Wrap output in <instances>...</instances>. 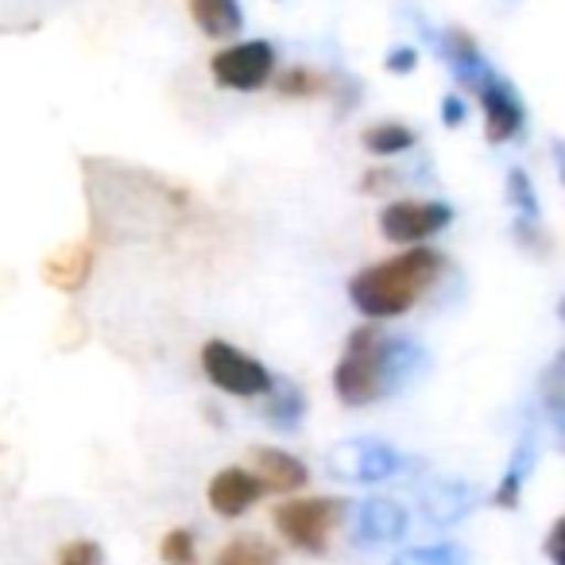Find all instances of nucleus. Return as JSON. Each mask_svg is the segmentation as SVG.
<instances>
[{
  "label": "nucleus",
  "mask_w": 565,
  "mask_h": 565,
  "mask_svg": "<svg viewBox=\"0 0 565 565\" xmlns=\"http://www.w3.org/2000/svg\"><path fill=\"white\" fill-rule=\"evenodd\" d=\"M441 120H446L449 128H457L465 120V105H461V97H441Z\"/></svg>",
  "instance_id": "obj_24"
},
{
  "label": "nucleus",
  "mask_w": 565,
  "mask_h": 565,
  "mask_svg": "<svg viewBox=\"0 0 565 565\" xmlns=\"http://www.w3.org/2000/svg\"><path fill=\"white\" fill-rule=\"evenodd\" d=\"M326 86H330V78H326L322 71H315V66H291V71L279 78L282 97H318Z\"/></svg>",
  "instance_id": "obj_18"
},
{
  "label": "nucleus",
  "mask_w": 565,
  "mask_h": 565,
  "mask_svg": "<svg viewBox=\"0 0 565 565\" xmlns=\"http://www.w3.org/2000/svg\"><path fill=\"white\" fill-rule=\"evenodd\" d=\"M58 565H102V546L89 539H74L58 550Z\"/></svg>",
  "instance_id": "obj_22"
},
{
  "label": "nucleus",
  "mask_w": 565,
  "mask_h": 565,
  "mask_svg": "<svg viewBox=\"0 0 565 565\" xmlns=\"http://www.w3.org/2000/svg\"><path fill=\"white\" fill-rule=\"evenodd\" d=\"M345 515L349 500L341 495H307V500H287L275 508V531L302 554H322Z\"/></svg>",
  "instance_id": "obj_3"
},
{
  "label": "nucleus",
  "mask_w": 565,
  "mask_h": 565,
  "mask_svg": "<svg viewBox=\"0 0 565 565\" xmlns=\"http://www.w3.org/2000/svg\"><path fill=\"white\" fill-rule=\"evenodd\" d=\"M159 557H163L167 565H198L194 531H186V526H174V531L159 542Z\"/></svg>",
  "instance_id": "obj_19"
},
{
  "label": "nucleus",
  "mask_w": 565,
  "mask_h": 565,
  "mask_svg": "<svg viewBox=\"0 0 565 565\" xmlns=\"http://www.w3.org/2000/svg\"><path fill=\"white\" fill-rule=\"evenodd\" d=\"M267 418H271L279 430H295V426H299V418H302V395L295 392V387L279 392L271 407H267Z\"/></svg>",
  "instance_id": "obj_21"
},
{
  "label": "nucleus",
  "mask_w": 565,
  "mask_h": 565,
  "mask_svg": "<svg viewBox=\"0 0 565 565\" xmlns=\"http://www.w3.org/2000/svg\"><path fill=\"white\" fill-rule=\"evenodd\" d=\"M418 503H423V515L430 526H454L472 511V488L465 480L441 477L423 488V500Z\"/></svg>",
  "instance_id": "obj_11"
},
{
  "label": "nucleus",
  "mask_w": 565,
  "mask_h": 565,
  "mask_svg": "<svg viewBox=\"0 0 565 565\" xmlns=\"http://www.w3.org/2000/svg\"><path fill=\"white\" fill-rule=\"evenodd\" d=\"M94 271V248L89 244H66L55 256L43 259V279L58 291H78Z\"/></svg>",
  "instance_id": "obj_13"
},
{
  "label": "nucleus",
  "mask_w": 565,
  "mask_h": 565,
  "mask_svg": "<svg viewBox=\"0 0 565 565\" xmlns=\"http://www.w3.org/2000/svg\"><path fill=\"white\" fill-rule=\"evenodd\" d=\"M454 221V210L446 202H418V198H403L392 202L380 213V228L392 244H423L426 236L441 233Z\"/></svg>",
  "instance_id": "obj_7"
},
{
  "label": "nucleus",
  "mask_w": 565,
  "mask_h": 565,
  "mask_svg": "<svg viewBox=\"0 0 565 565\" xmlns=\"http://www.w3.org/2000/svg\"><path fill=\"white\" fill-rule=\"evenodd\" d=\"M210 66H213V82L221 89L256 94L275 74V47L267 40H244L236 47H225L221 55H213Z\"/></svg>",
  "instance_id": "obj_6"
},
{
  "label": "nucleus",
  "mask_w": 565,
  "mask_h": 565,
  "mask_svg": "<svg viewBox=\"0 0 565 565\" xmlns=\"http://www.w3.org/2000/svg\"><path fill=\"white\" fill-rule=\"evenodd\" d=\"M461 86L472 89V97H477L480 109H484V136L488 140L492 143L515 140L519 128H523V120H526V113H523L519 94L511 89V82L500 78V74L492 71V63H484L477 74H469Z\"/></svg>",
  "instance_id": "obj_5"
},
{
  "label": "nucleus",
  "mask_w": 565,
  "mask_h": 565,
  "mask_svg": "<svg viewBox=\"0 0 565 565\" xmlns=\"http://www.w3.org/2000/svg\"><path fill=\"white\" fill-rule=\"evenodd\" d=\"M190 17L213 40H225V35H236L244 28L241 0H190Z\"/></svg>",
  "instance_id": "obj_14"
},
{
  "label": "nucleus",
  "mask_w": 565,
  "mask_h": 565,
  "mask_svg": "<svg viewBox=\"0 0 565 565\" xmlns=\"http://www.w3.org/2000/svg\"><path fill=\"white\" fill-rule=\"evenodd\" d=\"M418 349L384 333L380 326H361L349 333L345 353L333 372V392L345 407H369V403L392 395L411 376V356Z\"/></svg>",
  "instance_id": "obj_1"
},
{
  "label": "nucleus",
  "mask_w": 565,
  "mask_h": 565,
  "mask_svg": "<svg viewBox=\"0 0 565 565\" xmlns=\"http://www.w3.org/2000/svg\"><path fill=\"white\" fill-rule=\"evenodd\" d=\"M415 63H418V51L407 47V43H403V47H392V55H387V71L392 74H411Z\"/></svg>",
  "instance_id": "obj_23"
},
{
  "label": "nucleus",
  "mask_w": 565,
  "mask_h": 565,
  "mask_svg": "<svg viewBox=\"0 0 565 565\" xmlns=\"http://www.w3.org/2000/svg\"><path fill=\"white\" fill-rule=\"evenodd\" d=\"M407 508L392 495H376V500H364L356 508V523H353V542L361 546H380V542H395L407 534Z\"/></svg>",
  "instance_id": "obj_9"
},
{
  "label": "nucleus",
  "mask_w": 565,
  "mask_h": 565,
  "mask_svg": "<svg viewBox=\"0 0 565 565\" xmlns=\"http://www.w3.org/2000/svg\"><path fill=\"white\" fill-rule=\"evenodd\" d=\"M202 372L217 392L236 395V399H256L275 387V376L256 361V356L241 353L228 341H205L202 345Z\"/></svg>",
  "instance_id": "obj_4"
},
{
  "label": "nucleus",
  "mask_w": 565,
  "mask_h": 565,
  "mask_svg": "<svg viewBox=\"0 0 565 565\" xmlns=\"http://www.w3.org/2000/svg\"><path fill=\"white\" fill-rule=\"evenodd\" d=\"M259 495H264V484H259L248 469H221L217 477L210 480V492H205V500H210L213 515L241 519L244 511L259 500Z\"/></svg>",
  "instance_id": "obj_10"
},
{
  "label": "nucleus",
  "mask_w": 565,
  "mask_h": 565,
  "mask_svg": "<svg viewBox=\"0 0 565 565\" xmlns=\"http://www.w3.org/2000/svg\"><path fill=\"white\" fill-rule=\"evenodd\" d=\"M252 461H256V472H252V477L264 484V492L287 495V492H299V488L310 480V469L295 454H287V449L259 446L256 454H252Z\"/></svg>",
  "instance_id": "obj_12"
},
{
  "label": "nucleus",
  "mask_w": 565,
  "mask_h": 565,
  "mask_svg": "<svg viewBox=\"0 0 565 565\" xmlns=\"http://www.w3.org/2000/svg\"><path fill=\"white\" fill-rule=\"evenodd\" d=\"M508 198H511V205H515L519 217H523L526 225H539V198H534L531 179H526L523 171L508 174Z\"/></svg>",
  "instance_id": "obj_20"
},
{
  "label": "nucleus",
  "mask_w": 565,
  "mask_h": 565,
  "mask_svg": "<svg viewBox=\"0 0 565 565\" xmlns=\"http://www.w3.org/2000/svg\"><path fill=\"white\" fill-rule=\"evenodd\" d=\"M441 256L423 244H411V252L384 259V264L364 267L361 275H353L349 282V299L372 322H384V318H399L430 291L441 275Z\"/></svg>",
  "instance_id": "obj_2"
},
{
  "label": "nucleus",
  "mask_w": 565,
  "mask_h": 565,
  "mask_svg": "<svg viewBox=\"0 0 565 565\" xmlns=\"http://www.w3.org/2000/svg\"><path fill=\"white\" fill-rule=\"evenodd\" d=\"M392 565H469V550L457 542H430V546H411L395 554Z\"/></svg>",
  "instance_id": "obj_16"
},
{
  "label": "nucleus",
  "mask_w": 565,
  "mask_h": 565,
  "mask_svg": "<svg viewBox=\"0 0 565 565\" xmlns=\"http://www.w3.org/2000/svg\"><path fill=\"white\" fill-rule=\"evenodd\" d=\"M546 554H550V565H562V519L550 526V542H546Z\"/></svg>",
  "instance_id": "obj_25"
},
{
  "label": "nucleus",
  "mask_w": 565,
  "mask_h": 565,
  "mask_svg": "<svg viewBox=\"0 0 565 565\" xmlns=\"http://www.w3.org/2000/svg\"><path fill=\"white\" fill-rule=\"evenodd\" d=\"M217 565H275V550L259 539H236L217 554Z\"/></svg>",
  "instance_id": "obj_17"
},
{
  "label": "nucleus",
  "mask_w": 565,
  "mask_h": 565,
  "mask_svg": "<svg viewBox=\"0 0 565 565\" xmlns=\"http://www.w3.org/2000/svg\"><path fill=\"white\" fill-rule=\"evenodd\" d=\"M330 469L345 480H361V484H376L403 469V457L395 454L387 441L380 438H353L330 454Z\"/></svg>",
  "instance_id": "obj_8"
},
{
  "label": "nucleus",
  "mask_w": 565,
  "mask_h": 565,
  "mask_svg": "<svg viewBox=\"0 0 565 565\" xmlns=\"http://www.w3.org/2000/svg\"><path fill=\"white\" fill-rule=\"evenodd\" d=\"M361 143H364V151H372V156L387 159V156H403V151L415 148V132H411L407 125H395V120H387V125L364 128Z\"/></svg>",
  "instance_id": "obj_15"
}]
</instances>
